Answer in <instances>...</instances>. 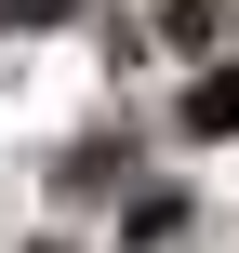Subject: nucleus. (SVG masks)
I'll list each match as a JSON object with an SVG mask.
<instances>
[{
  "instance_id": "nucleus-2",
  "label": "nucleus",
  "mask_w": 239,
  "mask_h": 253,
  "mask_svg": "<svg viewBox=\"0 0 239 253\" xmlns=\"http://www.w3.org/2000/svg\"><path fill=\"white\" fill-rule=\"evenodd\" d=\"M160 27H173V40H226V27H239V0H173Z\"/></svg>"
},
{
  "instance_id": "nucleus-1",
  "label": "nucleus",
  "mask_w": 239,
  "mask_h": 253,
  "mask_svg": "<svg viewBox=\"0 0 239 253\" xmlns=\"http://www.w3.org/2000/svg\"><path fill=\"white\" fill-rule=\"evenodd\" d=\"M173 120H186L200 147H226V133H239V67H213V80H186V107H173Z\"/></svg>"
},
{
  "instance_id": "nucleus-3",
  "label": "nucleus",
  "mask_w": 239,
  "mask_h": 253,
  "mask_svg": "<svg viewBox=\"0 0 239 253\" xmlns=\"http://www.w3.org/2000/svg\"><path fill=\"white\" fill-rule=\"evenodd\" d=\"M53 13H80V0H0V27H53Z\"/></svg>"
}]
</instances>
